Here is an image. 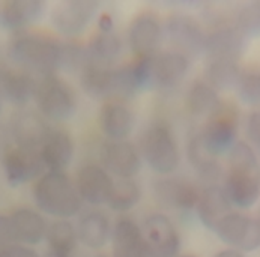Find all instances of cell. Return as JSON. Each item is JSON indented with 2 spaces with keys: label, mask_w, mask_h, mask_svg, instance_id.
<instances>
[{
  "label": "cell",
  "mask_w": 260,
  "mask_h": 257,
  "mask_svg": "<svg viewBox=\"0 0 260 257\" xmlns=\"http://www.w3.org/2000/svg\"><path fill=\"white\" fill-rule=\"evenodd\" d=\"M5 57L9 65L37 78L59 74L63 65V39L34 29L15 34L6 42Z\"/></svg>",
  "instance_id": "1"
},
{
  "label": "cell",
  "mask_w": 260,
  "mask_h": 257,
  "mask_svg": "<svg viewBox=\"0 0 260 257\" xmlns=\"http://www.w3.org/2000/svg\"><path fill=\"white\" fill-rule=\"evenodd\" d=\"M221 186L233 209L250 211L260 203V156L245 139H239L224 156Z\"/></svg>",
  "instance_id": "2"
},
{
  "label": "cell",
  "mask_w": 260,
  "mask_h": 257,
  "mask_svg": "<svg viewBox=\"0 0 260 257\" xmlns=\"http://www.w3.org/2000/svg\"><path fill=\"white\" fill-rule=\"evenodd\" d=\"M143 161L159 176L175 175L182 161V147L173 126L162 119H153L139 136Z\"/></svg>",
  "instance_id": "3"
},
{
  "label": "cell",
  "mask_w": 260,
  "mask_h": 257,
  "mask_svg": "<svg viewBox=\"0 0 260 257\" xmlns=\"http://www.w3.org/2000/svg\"><path fill=\"white\" fill-rule=\"evenodd\" d=\"M37 209L54 220H71L83 209V200L77 191L74 178L67 172L47 170L32 189Z\"/></svg>",
  "instance_id": "4"
},
{
  "label": "cell",
  "mask_w": 260,
  "mask_h": 257,
  "mask_svg": "<svg viewBox=\"0 0 260 257\" xmlns=\"http://www.w3.org/2000/svg\"><path fill=\"white\" fill-rule=\"evenodd\" d=\"M34 103L45 120L60 123L75 114L78 109V95L65 77L53 74L38 78Z\"/></svg>",
  "instance_id": "5"
},
{
  "label": "cell",
  "mask_w": 260,
  "mask_h": 257,
  "mask_svg": "<svg viewBox=\"0 0 260 257\" xmlns=\"http://www.w3.org/2000/svg\"><path fill=\"white\" fill-rule=\"evenodd\" d=\"M206 27V39L203 56L208 59H225L241 62L248 48V39L244 37L230 20L229 12H212L203 21Z\"/></svg>",
  "instance_id": "6"
},
{
  "label": "cell",
  "mask_w": 260,
  "mask_h": 257,
  "mask_svg": "<svg viewBox=\"0 0 260 257\" xmlns=\"http://www.w3.org/2000/svg\"><path fill=\"white\" fill-rule=\"evenodd\" d=\"M241 113L238 107L224 100L221 107L206 117L197 126V131L208 150L220 158H224L233 145L241 139Z\"/></svg>",
  "instance_id": "7"
},
{
  "label": "cell",
  "mask_w": 260,
  "mask_h": 257,
  "mask_svg": "<svg viewBox=\"0 0 260 257\" xmlns=\"http://www.w3.org/2000/svg\"><path fill=\"white\" fill-rule=\"evenodd\" d=\"M164 37L169 48L194 59L203 54L206 27L194 14L186 11H173L164 20Z\"/></svg>",
  "instance_id": "8"
},
{
  "label": "cell",
  "mask_w": 260,
  "mask_h": 257,
  "mask_svg": "<svg viewBox=\"0 0 260 257\" xmlns=\"http://www.w3.org/2000/svg\"><path fill=\"white\" fill-rule=\"evenodd\" d=\"M164 20L153 11L143 9L128 23L126 42L134 59H149L164 48Z\"/></svg>",
  "instance_id": "9"
},
{
  "label": "cell",
  "mask_w": 260,
  "mask_h": 257,
  "mask_svg": "<svg viewBox=\"0 0 260 257\" xmlns=\"http://www.w3.org/2000/svg\"><path fill=\"white\" fill-rule=\"evenodd\" d=\"M214 233L224 247L239 250L244 254L260 248V224L256 215L248 211H230L218 222Z\"/></svg>",
  "instance_id": "10"
},
{
  "label": "cell",
  "mask_w": 260,
  "mask_h": 257,
  "mask_svg": "<svg viewBox=\"0 0 260 257\" xmlns=\"http://www.w3.org/2000/svg\"><path fill=\"white\" fill-rule=\"evenodd\" d=\"M96 0H60L50 11V23L57 35L65 39H78L98 17Z\"/></svg>",
  "instance_id": "11"
},
{
  "label": "cell",
  "mask_w": 260,
  "mask_h": 257,
  "mask_svg": "<svg viewBox=\"0 0 260 257\" xmlns=\"http://www.w3.org/2000/svg\"><path fill=\"white\" fill-rule=\"evenodd\" d=\"M153 197L159 205L178 212H191L196 209L202 185L197 179L185 175L159 176L153 185Z\"/></svg>",
  "instance_id": "12"
},
{
  "label": "cell",
  "mask_w": 260,
  "mask_h": 257,
  "mask_svg": "<svg viewBox=\"0 0 260 257\" xmlns=\"http://www.w3.org/2000/svg\"><path fill=\"white\" fill-rule=\"evenodd\" d=\"M191 67V59L185 54L162 48L158 54L148 59L149 87L156 90H172L184 83Z\"/></svg>",
  "instance_id": "13"
},
{
  "label": "cell",
  "mask_w": 260,
  "mask_h": 257,
  "mask_svg": "<svg viewBox=\"0 0 260 257\" xmlns=\"http://www.w3.org/2000/svg\"><path fill=\"white\" fill-rule=\"evenodd\" d=\"M98 155L100 164L116 179H136L143 166L139 146L131 140H104Z\"/></svg>",
  "instance_id": "14"
},
{
  "label": "cell",
  "mask_w": 260,
  "mask_h": 257,
  "mask_svg": "<svg viewBox=\"0 0 260 257\" xmlns=\"http://www.w3.org/2000/svg\"><path fill=\"white\" fill-rule=\"evenodd\" d=\"M149 250L155 257H178L181 253V233L176 224L162 212H152L142 222Z\"/></svg>",
  "instance_id": "15"
},
{
  "label": "cell",
  "mask_w": 260,
  "mask_h": 257,
  "mask_svg": "<svg viewBox=\"0 0 260 257\" xmlns=\"http://www.w3.org/2000/svg\"><path fill=\"white\" fill-rule=\"evenodd\" d=\"M14 146L38 150L48 136L51 125L37 109L21 107L12 111L8 119Z\"/></svg>",
  "instance_id": "16"
},
{
  "label": "cell",
  "mask_w": 260,
  "mask_h": 257,
  "mask_svg": "<svg viewBox=\"0 0 260 257\" xmlns=\"http://www.w3.org/2000/svg\"><path fill=\"white\" fill-rule=\"evenodd\" d=\"M2 170L6 182L12 186H21L37 182L47 172L38 150L14 146L2 155Z\"/></svg>",
  "instance_id": "17"
},
{
  "label": "cell",
  "mask_w": 260,
  "mask_h": 257,
  "mask_svg": "<svg viewBox=\"0 0 260 257\" xmlns=\"http://www.w3.org/2000/svg\"><path fill=\"white\" fill-rule=\"evenodd\" d=\"M185 155L202 186L221 184L224 176V159L214 155L203 145L197 128L189 131L185 145Z\"/></svg>",
  "instance_id": "18"
},
{
  "label": "cell",
  "mask_w": 260,
  "mask_h": 257,
  "mask_svg": "<svg viewBox=\"0 0 260 257\" xmlns=\"http://www.w3.org/2000/svg\"><path fill=\"white\" fill-rule=\"evenodd\" d=\"M74 184L83 203L100 206L107 203L114 178L100 163H84L74 175Z\"/></svg>",
  "instance_id": "19"
},
{
  "label": "cell",
  "mask_w": 260,
  "mask_h": 257,
  "mask_svg": "<svg viewBox=\"0 0 260 257\" xmlns=\"http://www.w3.org/2000/svg\"><path fill=\"white\" fill-rule=\"evenodd\" d=\"M110 244L112 257H155L145 241L142 224L128 215L113 222Z\"/></svg>",
  "instance_id": "20"
},
{
  "label": "cell",
  "mask_w": 260,
  "mask_h": 257,
  "mask_svg": "<svg viewBox=\"0 0 260 257\" xmlns=\"http://www.w3.org/2000/svg\"><path fill=\"white\" fill-rule=\"evenodd\" d=\"M44 14L42 0H5L0 3V29L11 35L32 30Z\"/></svg>",
  "instance_id": "21"
},
{
  "label": "cell",
  "mask_w": 260,
  "mask_h": 257,
  "mask_svg": "<svg viewBox=\"0 0 260 257\" xmlns=\"http://www.w3.org/2000/svg\"><path fill=\"white\" fill-rule=\"evenodd\" d=\"M38 78L27 71L0 62V97L17 109L26 107L34 101Z\"/></svg>",
  "instance_id": "22"
},
{
  "label": "cell",
  "mask_w": 260,
  "mask_h": 257,
  "mask_svg": "<svg viewBox=\"0 0 260 257\" xmlns=\"http://www.w3.org/2000/svg\"><path fill=\"white\" fill-rule=\"evenodd\" d=\"M98 123L106 140H129L136 126V113L126 101L109 100L100 109Z\"/></svg>",
  "instance_id": "23"
},
{
  "label": "cell",
  "mask_w": 260,
  "mask_h": 257,
  "mask_svg": "<svg viewBox=\"0 0 260 257\" xmlns=\"http://www.w3.org/2000/svg\"><path fill=\"white\" fill-rule=\"evenodd\" d=\"M38 152L47 170L65 172L75 156L74 137L63 128L51 126Z\"/></svg>",
  "instance_id": "24"
},
{
  "label": "cell",
  "mask_w": 260,
  "mask_h": 257,
  "mask_svg": "<svg viewBox=\"0 0 260 257\" xmlns=\"http://www.w3.org/2000/svg\"><path fill=\"white\" fill-rule=\"evenodd\" d=\"M15 244L35 247L45 241L48 222L44 214L34 208H17L9 214Z\"/></svg>",
  "instance_id": "25"
},
{
  "label": "cell",
  "mask_w": 260,
  "mask_h": 257,
  "mask_svg": "<svg viewBox=\"0 0 260 257\" xmlns=\"http://www.w3.org/2000/svg\"><path fill=\"white\" fill-rule=\"evenodd\" d=\"M78 241L89 250H101L110 242L112 221L101 209H89L80 214L75 222Z\"/></svg>",
  "instance_id": "26"
},
{
  "label": "cell",
  "mask_w": 260,
  "mask_h": 257,
  "mask_svg": "<svg viewBox=\"0 0 260 257\" xmlns=\"http://www.w3.org/2000/svg\"><path fill=\"white\" fill-rule=\"evenodd\" d=\"M230 211H233V206L221 184L202 186V192H200L194 212L199 221L208 230L214 232L218 222L223 220Z\"/></svg>",
  "instance_id": "27"
},
{
  "label": "cell",
  "mask_w": 260,
  "mask_h": 257,
  "mask_svg": "<svg viewBox=\"0 0 260 257\" xmlns=\"http://www.w3.org/2000/svg\"><path fill=\"white\" fill-rule=\"evenodd\" d=\"M114 67L95 63L87 59L86 65L78 73V83L83 92L90 100H96L103 103L113 100Z\"/></svg>",
  "instance_id": "28"
},
{
  "label": "cell",
  "mask_w": 260,
  "mask_h": 257,
  "mask_svg": "<svg viewBox=\"0 0 260 257\" xmlns=\"http://www.w3.org/2000/svg\"><path fill=\"white\" fill-rule=\"evenodd\" d=\"M224 100L221 93H218L211 84H208L202 77L194 78L191 84L186 87L185 92V107L188 113L200 119L202 122L209 117L212 113L221 107Z\"/></svg>",
  "instance_id": "29"
},
{
  "label": "cell",
  "mask_w": 260,
  "mask_h": 257,
  "mask_svg": "<svg viewBox=\"0 0 260 257\" xmlns=\"http://www.w3.org/2000/svg\"><path fill=\"white\" fill-rule=\"evenodd\" d=\"M86 51L89 60L101 65L114 67L117 65V60L122 56L123 39L116 30L112 32L96 30L86 42Z\"/></svg>",
  "instance_id": "30"
},
{
  "label": "cell",
  "mask_w": 260,
  "mask_h": 257,
  "mask_svg": "<svg viewBox=\"0 0 260 257\" xmlns=\"http://www.w3.org/2000/svg\"><path fill=\"white\" fill-rule=\"evenodd\" d=\"M242 63L236 60L225 59H208L202 78L211 84L218 93H225L235 90Z\"/></svg>",
  "instance_id": "31"
},
{
  "label": "cell",
  "mask_w": 260,
  "mask_h": 257,
  "mask_svg": "<svg viewBox=\"0 0 260 257\" xmlns=\"http://www.w3.org/2000/svg\"><path fill=\"white\" fill-rule=\"evenodd\" d=\"M45 242L48 245V250L74 256L78 242H80L75 222L71 220H63V218L48 222Z\"/></svg>",
  "instance_id": "32"
},
{
  "label": "cell",
  "mask_w": 260,
  "mask_h": 257,
  "mask_svg": "<svg viewBox=\"0 0 260 257\" xmlns=\"http://www.w3.org/2000/svg\"><path fill=\"white\" fill-rule=\"evenodd\" d=\"M142 197V185L136 179H114L112 192L106 205L117 214H126L140 203Z\"/></svg>",
  "instance_id": "33"
},
{
  "label": "cell",
  "mask_w": 260,
  "mask_h": 257,
  "mask_svg": "<svg viewBox=\"0 0 260 257\" xmlns=\"http://www.w3.org/2000/svg\"><path fill=\"white\" fill-rule=\"evenodd\" d=\"M233 92L244 106L251 110L260 109V63L242 65Z\"/></svg>",
  "instance_id": "34"
},
{
  "label": "cell",
  "mask_w": 260,
  "mask_h": 257,
  "mask_svg": "<svg viewBox=\"0 0 260 257\" xmlns=\"http://www.w3.org/2000/svg\"><path fill=\"white\" fill-rule=\"evenodd\" d=\"M232 24L247 38L259 39L260 38V0H250L236 5L230 11Z\"/></svg>",
  "instance_id": "35"
},
{
  "label": "cell",
  "mask_w": 260,
  "mask_h": 257,
  "mask_svg": "<svg viewBox=\"0 0 260 257\" xmlns=\"http://www.w3.org/2000/svg\"><path fill=\"white\" fill-rule=\"evenodd\" d=\"M244 133L245 140L254 147L260 156V109L248 111L244 119Z\"/></svg>",
  "instance_id": "36"
},
{
  "label": "cell",
  "mask_w": 260,
  "mask_h": 257,
  "mask_svg": "<svg viewBox=\"0 0 260 257\" xmlns=\"http://www.w3.org/2000/svg\"><path fill=\"white\" fill-rule=\"evenodd\" d=\"M41 254L38 253L35 248L20 245V244H12L8 247L0 248V257H39Z\"/></svg>",
  "instance_id": "37"
},
{
  "label": "cell",
  "mask_w": 260,
  "mask_h": 257,
  "mask_svg": "<svg viewBox=\"0 0 260 257\" xmlns=\"http://www.w3.org/2000/svg\"><path fill=\"white\" fill-rule=\"evenodd\" d=\"M12 244H15V241H14L11 218L8 214L0 212V248L12 245Z\"/></svg>",
  "instance_id": "38"
},
{
  "label": "cell",
  "mask_w": 260,
  "mask_h": 257,
  "mask_svg": "<svg viewBox=\"0 0 260 257\" xmlns=\"http://www.w3.org/2000/svg\"><path fill=\"white\" fill-rule=\"evenodd\" d=\"M12 147H14V142H12V136H11L8 120L5 122L0 119V156L5 155Z\"/></svg>",
  "instance_id": "39"
},
{
  "label": "cell",
  "mask_w": 260,
  "mask_h": 257,
  "mask_svg": "<svg viewBox=\"0 0 260 257\" xmlns=\"http://www.w3.org/2000/svg\"><path fill=\"white\" fill-rule=\"evenodd\" d=\"M211 257H247L244 253H241L239 250H235V248H229V247H224L221 250L215 251Z\"/></svg>",
  "instance_id": "40"
},
{
  "label": "cell",
  "mask_w": 260,
  "mask_h": 257,
  "mask_svg": "<svg viewBox=\"0 0 260 257\" xmlns=\"http://www.w3.org/2000/svg\"><path fill=\"white\" fill-rule=\"evenodd\" d=\"M39 257H73V256L62 254V253H57V251H53V250H48V248H47V251H44V253H42Z\"/></svg>",
  "instance_id": "41"
},
{
  "label": "cell",
  "mask_w": 260,
  "mask_h": 257,
  "mask_svg": "<svg viewBox=\"0 0 260 257\" xmlns=\"http://www.w3.org/2000/svg\"><path fill=\"white\" fill-rule=\"evenodd\" d=\"M90 257H112V256H109V254H104V253H95V254H92Z\"/></svg>",
  "instance_id": "42"
},
{
  "label": "cell",
  "mask_w": 260,
  "mask_h": 257,
  "mask_svg": "<svg viewBox=\"0 0 260 257\" xmlns=\"http://www.w3.org/2000/svg\"><path fill=\"white\" fill-rule=\"evenodd\" d=\"M178 257H197L196 254H191V253H185V254H179Z\"/></svg>",
  "instance_id": "43"
},
{
  "label": "cell",
  "mask_w": 260,
  "mask_h": 257,
  "mask_svg": "<svg viewBox=\"0 0 260 257\" xmlns=\"http://www.w3.org/2000/svg\"><path fill=\"white\" fill-rule=\"evenodd\" d=\"M256 218H257V221H259V224H260V203H259V206H257V212H256Z\"/></svg>",
  "instance_id": "44"
},
{
  "label": "cell",
  "mask_w": 260,
  "mask_h": 257,
  "mask_svg": "<svg viewBox=\"0 0 260 257\" xmlns=\"http://www.w3.org/2000/svg\"><path fill=\"white\" fill-rule=\"evenodd\" d=\"M2 109H3V100H2V97H0V114H2Z\"/></svg>",
  "instance_id": "45"
},
{
  "label": "cell",
  "mask_w": 260,
  "mask_h": 257,
  "mask_svg": "<svg viewBox=\"0 0 260 257\" xmlns=\"http://www.w3.org/2000/svg\"><path fill=\"white\" fill-rule=\"evenodd\" d=\"M0 62H3V53H2V48H0Z\"/></svg>",
  "instance_id": "46"
}]
</instances>
